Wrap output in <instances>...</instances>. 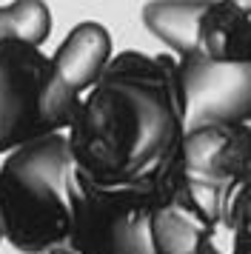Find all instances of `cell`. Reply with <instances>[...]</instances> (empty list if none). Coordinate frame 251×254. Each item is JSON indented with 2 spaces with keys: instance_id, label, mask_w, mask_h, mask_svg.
<instances>
[{
  "instance_id": "7a4b0ae2",
  "label": "cell",
  "mask_w": 251,
  "mask_h": 254,
  "mask_svg": "<svg viewBox=\"0 0 251 254\" xmlns=\"http://www.w3.org/2000/svg\"><path fill=\"white\" fill-rule=\"evenodd\" d=\"M74 160L66 134H46L0 160L3 243L20 254H74Z\"/></svg>"
},
{
  "instance_id": "3957f363",
  "label": "cell",
  "mask_w": 251,
  "mask_h": 254,
  "mask_svg": "<svg viewBox=\"0 0 251 254\" xmlns=\"http://www.w3.org/2000/svg\"><path fill=\"white\" fill-rule=\"evenodd\" d=\"M52 12L40 0L0 6V157L46 137L40 126Z\"/></svg>"
},
{
  "instance_id": "5b68a950",
  "label": "cell",
  "mask_w": 251,
  "mask_h": 254,
  "mask_svg": "<svg viewBox=\"0 0 251 254\" xmlns=\"http://www.w3.org/2000/svg\"><path fill=\"white\" fill-rule=\"evenodd\" d=\"M143 26L174 60L251 66V9L237 0H160L143 6Z\"/></svg>"
},
{
  "instance_id": "9c48e42d",
  "label": "cell",
  "mask_w": 251,
  "mask_h": 254,
  "mask_svg": "<svg viewBox=\"0 0 251 254\" xmlns=\"http://www.w3.org/2000/svg\"><path fill=\"white\" fill-rule=\"evenodd\" d=\"M228 254H251V180L237 191L228 211Z\"/></svg>"
},
{
  "instance_id": "277c9868",
  "label": "cell",
  "mask_w": 251,
  "mask_h": 254,
  "mask_svg": "<svg viewBox=\"0 0 251 254\" xmlns=\"http://www.w3.org/2000/svg\"><path fill=\"white\" fill-rule=\"evenodd\" d=\"M166 177L211 226L228 231L231 203L251 180V123L186 128Z\"/></svg>"
},
{
  "instance_id": "8fae6325",
  "label": "cell",
  "mask_w": 251,
  "mask_h": 254,
  "mask_svg": "<svg viewBox=\"0 0 251 254\" xmlns=\"http://www.w3.org/2000/svg\"><path fill=\"white\" fill-rule=\"evenodd\" d=\"M249 9H251V3H249Z\"/></svg>"
},
{
  "instance_id": "ba28073f",
  "label": "cell",
  "mask_w": 251,
  "mask_h": 254,
  "mask_svg": "<svg viewBox=\"0 0 251 254\" xmlns=\"http://www.w3.org/2000/svg\"><path fill=\"white\" fill-rule=\"evenodd\" d=\"M180 66L186 128L214 123H251V66H211L177 60Z\"/></svg>"
},
{
  "instance_id": "8992f818",
  "label": "cell",
  "mask_w": 251,
  "mask_h": 254,
  "mask_svg": "<svg viewBox=\"0 0 251 254\" xmlns=\"http://www.w3.org/2000/svg\"><path fill=\"white\" fill-rule=\"evenodd\" d=\"M160 183V180H157ZM151 186H97L74 169L71 189V249L74 254H154Z\"/></svg>"
},
{
  "instance_id": "30bf717a",
  "label": "cell",
  "mask_w": 251,
  "mask_h": 254,
  "mask_svg": "<svg viewBox=\"0 0 251 254\" xmlns=\"http://www.w3.org/2000/svg\"><path fill=\"white\" fill-rule=\"evenodd\" d=\"M0 246H3V223H0Z\"/></svg>"
},
{
  "instance_id": "6da1fadb",
  "label": "cell",
  "mask_w": 251,
  "mask_h": 254,
  "mask_svg": "<svg viewBox=\"0 0 251 254\" xmlns=\"http://www.w3.org/2000/svg\"><path fill=\"white\" fill-rule=\"evenodd\" d=\"M63 134L74 169L89 183L163 180L186 134L177 60L134 49L114 55Z\"/></svg>"
},
{
  "instance_id": "52a82bcc",
  "label": "cell",
  "mask_w": 251,
  "mask_h": 254,
  "mask_svg": "<svg viewBox=\"0 0 251 254\" xmlns=\"http://www.w3.org/2000/svg\"><path fill=\"white\" fill-rule=\"evenodd\" d=\"M114 58V40L109 29L94 20L77 23L63 43L49 55L43 100H40V126L43 134H63L77 115L83 97Z\"/></svg>"
}]
</instances>
